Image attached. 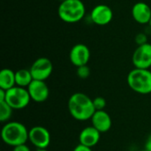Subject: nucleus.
<instances>
[{
    "instance_id": "nucleus-1",
    "label": "nucleus",
    "mask_w": 151,
    "mask_h": 151,
    "mask_svg": "<svg viewBox=\"0 0 151 151\" xmlns=\"http://www.w3.org/2000/svg\"><path fill=\"white\" fill-rule=\"evenodd\" d=\"M67 106L71 116L79 121L91 119L96 111L93 100L88 95L81 92L73 94L68 100Z\"/></svg>"
},
{
    "instance_id": "nucleus-2",
    "label": "nucleus",
    "mask_w": 151,
    "mask_h": 151,
    "mask_svg": "<svg viewBox=\"0 0 151 151\" xmlns=\"http://www.w3.org/2000/svg\"><path fill=\"white\" fill-rule=\"evenodd\" d=\"M28 132L25 125L18 121L7 122L1 130V137L3 142L11 147H16L26 144L28 141Z\"/></svg>"
},
{
    "instance_id": "nucleus-3",
    "label": "nucleus",
    "mask_w": 151,
    "mask_h": 151,
    "mask_svg": "<svg viewBox=\"0 0 151 151\" xmlns=\"http://www.w3.org/2000/svg\"><path fill=\"white\" fill-rule=\"evenodd\" d=\"M86 13V7L81 0H65L58 8L59 19L69 24L81 21Z\"/></svg>"
},
{
    "instance_id": "nucleus-4",
    "label": "nucleus",
    "mask_w": 151,
    "mask_h": 151,
    "mask_svg": "<svg viewBox=\"0 0 151 151\" xmlns=\"http://www.w3.org/2000/svg\"><path fill=\"white\" fill-rule=\"evenodd\" d=\"M129 88L141 95L151 93V71L150 69L134 68L127 75Z\"/></svg>"
},
{
    "instance_id": "nucleus-5",
    "label": "nucleus",
    "mask_w": 151,
    "mask_h": 151,
    "mask_svg": "<svg viewBox=\"0 0 151 151\" xmlns=\"http://www.w3.org/2000/svg\"><path fill=\"white\" fill-rule=\"evenodd\" d=\"M30 101L31 97L26 88L15 86L11 89L6 90L4 102H6L13 110L25 109L29 104Z\"/></svg>"
},
{
    "instance_id": "nucleus-6",
    "label": "nucleus",
    "mask_w": 151,
    "mask_h": 151,
    "mask_svg": "<svg viewBox=\"0 0 151 151\" xmlns=\"http://www.w3.org/2000/svg\"><path fill=\"white\" fill-rule=\"evenodd\" d=\"M50 134L49 130L42 126H35L29 129L28 141L37 150L47 149L50 144Z\"/></svg>"
},
{
    "instance_id": "nucleus-7",
    "label": "nucleus",
    "mask_w": 151,
    "mask_h": 151,
    "mask_svg": "<svg viewBox=\"0 0 151 151\" xmlns=\"http://www.w3.org/2000/svg\"><path fill=\"white\" fill-rule=\"evenodd\" d=\"M34 80L46 81L52 73L53 65L50 59L45 57L35 59L29 68Z\"/></svg>"
},
{
    "instance_id": "nucleus-8",
    "label": "nucleus",
    "mask_w": 151,
    "mask_h": 151,
    "mask_svg": "<svg viewBox=\"0 0 151 151\" xmlns=\"http://www.w3.org/2000/svg\"><path fill=\"white\" fill-rule=\"evenodd\" d=\"M132 63L135 68L150 69L151 67V43L137 46L132 56Z\"/></svg>"
},
{
    "instance_id": "nucleus-9",
    "label": "nucleus",
    "mask_w": 151,
    "mask_h": 151,
    "mask_svg": "<svg viewBox=\"0 0 151 151\" xmlns=\"http://www.w3.org/2000/svg\"><path fill=\"white\" fill-rule=\"evenodd\" d=\"M90 18L93 23L98 26H105L111 23L113 19V11L112 9L104 4H100L96 5L91 12Z\"/></svg>"
},
{
    "instance_id": "nucleus-10",
    "label": "nucleus",
    "mask_w": 151,
    "mask_h": 151,
    "mask_svg": "<svg viewBox=\"0 0 151 151\" xmlns=\"http://www.w3.org/2000/svg\"><path fill=\"white\" fill-rule=\"evenodd\" d=\"M90 58V50L88 47L83 43H77L70 50L69 59L71 63L76 66H81L88 65Z\"/></svg>"
},
{
    "instance_id": "nucleus-11",
    "label": "nucleus",
    "mask_w": 151,
    "mask_h": 151,
    "mask_svg": "<svg viewBox=\"0 0 151 151\" xmlns=\"http://www.w3.org/2000/svg\"><path fill=\"white\" fill-rule=\"evenodd\" d=\"M27 90L31 100L35 103H43L49 98L50 96L49 87L44 81L34 80L27 87Z\"/></svg>"
},
{
    "instance_id": "nucleus-12",
    "label": "nucleus",
    "mask_w": 151,
    "mask_h": 151,
    "mask_svg": "<svg viewBox=\"0 0 151 151\" xmlns=\"http://www.w3.org/2000/svg\"><path fill=\"white\" fill-rule=\"evenodd\" d=\"M132 17L139 24H149L151 19V8L145 2L135 3L131 10Z\"/></svg>"
},
{
    "instance_id": "nucleus-13",
    "label": "nucleus",
    "mask_w": 151,
    "mask_h": 151,
    "mask_svg": "<svg viewBox=\"0 0 151 151\" xmlns=\"http://www.w3.org/2000/svg\"><path fill=\"white\" fill-rule=\"evenodd\" d=\"M90 120L92 122V127H94L101 134L108 132L112 126L111 118L105 110L96 111Z\"/></svg>"
},
{
    "instance_id": "nucleus-14",
    "label": "nucleus",
    "mask_w": 151,
    "mask_h": 151,
    "mask_svg": "<svg viewBox=\"0 0 151 151\" xmlns=\"http://www.w3.org/2000/svg\"><path fill=\"white\" fill-rule=\"evenodd\" d=\"M101 138V133L96 130L94 127H87L83 128L79 135V142L80 144L88 147V148H93L96 146L100 141Z\"/></svg>"
},
{
    "instance_id": "nucleus-15",
    "label": "nucleus",
    "mask_w": 151,
    "mask_h": 151,
    "mask_svg": "<svg viewBox=\"0 0 151 151\" xmlns=\"http://www.w3.org/2000/svg\"><path fill=\"white\" fill-rule=\"evenodd\" d=\"M16 86L15 72L12 69L4 68L0 72V88L4 90L11 89Z\"/></svg>"
},
{
    "instance_id": "nucleus-16",
    "label": "nucleus",
    "mask_w": 151,
    "mask_h": 151,
    "mask_svg": "<svg viewBox=\"0 0 151 151\" xmlns=\"http://www.w3.org/2000/svg\"><path fill=\"white\" fill-rule=\"evenodd\" d=\"M15 81H16V86L27 88V87L34 81V78L29 69L23 68L15 72Z\"/></svg>"
},
{
    "instance_id": "nucleus-17",
    "label": "nucleus",
    "mask_w": 151,
    "mask_h": 151,
    "mask_svg": "<svg viewBox=\"0 0 151 151\" xmlns=\"http://www.w3.org/2000/svg\"><path fill=\"white\" fill-rule=\"evenodd\" d=\"M13 109L4 101L0 102V121L4 123V122H9V119L12 117Z\"/></svg>"
},
{
    "instance_id": "nucleus-18",
    "label": "nucleus",
    "mask_w": 151,
    "mask_h": 151,
    "mask_svg": "<svg viewBox=\"0 0 151 151\" xmlns=\"http://www.w3.org/2000/svg\"><path fill=\"white\" fill-rule=\"evenodd\" d=\"M93 104L96 111H104L106 107V100L102 96H97L93 99Z\"/></svg>"
},
{
    "instance_id": "nucleus-19",
    "label": "nucleus",
    "mask_w": 151,
    "mask_h": 151,
    "mask_svg": "<svg viewBox=\"0 0 151 151\" xmlns=\"http://www.w3.org/2000/svg\"><path fill=\"white\" fill-rule=\"evenodd\" d=\"M76 73H77L78 77H80L81 79H87L90 75V68L88 66V65L79 66V67H77Z\"/></svg>"
},
{
    "instance_id": "nucleus-20",
    "label": "nucleus",
    "mask_w": 151,
    "mask_h": 151,
    "mask_svg": "<svg viewBox=\"0 0 151 151\" xmlns=\"http://www.w3.org/2000/svg\"><path fill=\"white\" fill-rule=\"evenodd\" d=\"M134 41H135V42L137 43L138 46L149 42H148V36L144 33H139V34H137L135 35V37H134Z\"/></svg>"
},
{
    "instance_id": "nucleus-21",
    "label": "nucleus",
    "mask_w": 151,
    "mask_h": 151,
    "mask_svg": "<svg viewBox=\"0 0 151 151\" xmlns=\"http://www.w3.org/2000/svg\"><path fill=\"white\" fill-rule=\"evenodd\" d=\"M12 151H31V150L26 143V144H21V145L13 147Z\"/></svg>"
},
{
    "instance_id": "nucleus-22",
    "label": "nucleus",
    "mask_w": 151,
    "mask_h": 151,
    "mask_svg": "<svg viewBox=\"0 0 151 151\" xmlns=\"http://www.w3.org/2000/svg\"><path fill=\"white\" fill-rule=\"evenodd\" d=\"M73 151H92L91 148H88V147H86V146H83L81 144H78Z\"/></svg>"
},
{
    "instance_id": "nucleus-23",
    "label": "nucleus",
    "mask_w": 151,
    "mask_h": 151,
    "mask_svg": "<svg viewBox=\"0 0 151 151\" xmlns=\"http://www.w3.org/2000/svg\"><path fill=\"white\" fill-rule=\"evenodd\" d=\"M145 149L147 150L151 151V134L149 135V137L147 138V141L145 142Z\"/></svg>"
},
{
    "instance_id": "nucleus-24",
    "label": "nucleus",
    "mask_w": 151,
    "mask_h": 151,
    "mask_svg": "<svg viewBox=\"0 0 151 151\" xmlns=\"http://www.w3.org/2000/svg\"><path fill=\"white\" fill-rule=\"evenodd\" d=\"M35 151H48V150H47V149H43V150H36Z\"/></svg>"
},
{
    "instance_id": "nucleus-25",
    "label": "nucleus",
    "mask_w": 151,
    "mask_h": 151,
    "mask_svg": "<svg viewBox=\"0 0 151 151\" xmlns=\"http://www.w3.org/2000/svg\"><path fill=\"white\" fill-rule=\"evenodd\" d=\"M149 25H150V28H151V19H150V23H149Z\"/></svg>"
},
{
    "instance_id": "nucleus-26",
    "label": "nucleus",
    "mask_w": 151,
    "mask_h": 151,
    "mask_svg": "<svg viewBox=\"0 0 151 151\" xmlns=\"http://www.w3.org/2000/svg\"><path fill=\"white\" fill-rule=\"evenodd\" d=\"M140 151H149V150H147L146 149H144V150H140Z\"/></svg>"
},
{
    "instance_id": "nucleus-27",
    "label": "nucleus",
    "mask_w": 151,
    "mask_h": 151,
    "mask_svg": "<svg viewBox=\"0 0 151 151\" xmlns=\"http://www.w3.org/2000/svg\"><path fill=\"white\" fill-rule=\"evenodd\" d=\"M58 1H60V2H63V1H65V0H58Z\"/></svg>"
}]
</instances>
